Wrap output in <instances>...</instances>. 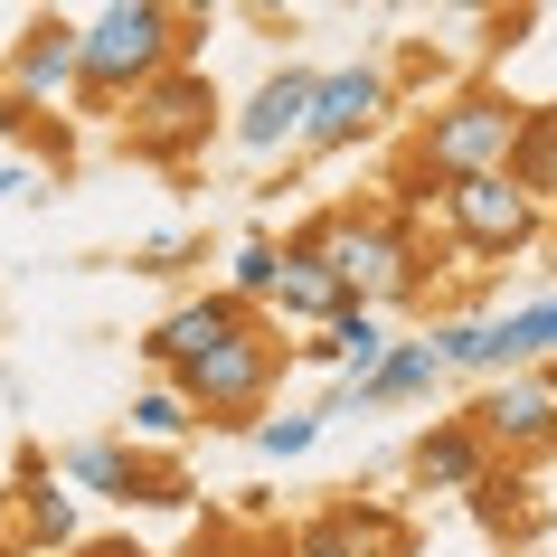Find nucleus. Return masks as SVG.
I'll list each match as a JSON object with an SVG mask.
<instances>
[{
    "label": "nucleus",
    "instance_id": "1",
    "mask_svg": "<svg viewBox=\"0 0 557 557\" xmlns=\"http://www.w3.org/2000/svg\"><path fill=\"white\" fill-rule=\"evenodd\" d=\"M199 66V20L171 0H104L76 20V104H133L151 76Z\"/></svg>",
    "mask_w": 557,
    "mask_h": 557
},
{
    "label": "nucleus",
    "instance_id": "2",
    "mask_svg": "<svg viewBox=\"0 0 557 557\" xmlns=\"http://www.w3.org/2000/svg\"><path fill=\"white\" fill-rule=\"evenodd\" d=\"M302 246L341 274V294L359 302V312H407L416 294H425V227H416L407 208H341V218H312L302 227Z\"/></svg>",
    "mask_w": 557,
    "mask_h": 557
},
{
    "label": "nucleus",
    "instance_id": "3",
    "mask_svg": "<svg viewBox=\"0 0 557 557\" xmlns=\"http://www.w3.org/2000/svg\"><path fill=\"white\" fill-rule=\"evenodd\" d=\"M284 369H294V341L264 322H236L218 350H199L189 369H171V387H180V407L199 416V425H227V435H246L264 407H274V387H284Z\"/></svg>",
    "mask_w": 557,
    "mask_h": 557
},
{
    "label": "nucleus",
    "instance_id": "4",
    "mask_svg": "<svg viewBox=\"0 0 557 557\" xmlns=\"http://www.w3.org/2000/svg\"><path fill=\"white\" fill-rule=\"evenodd\" d=\"M529 104H510L500 86H463L444 95L435 114L416 123V151H407V180L416 189H444V180H482L510 161V133H520Z\"/></svg>",
    "mask_w": 557,
    "mask_h": 557
},
{
    "label": "nucleus",
    "instance_id": "5",
    "mask_svg": "<svg viewBox=\"0 0 557 557\" xmlns=\"http://www.w3.org/2000/svg\"><path fill=\"white\" fill-rule=\"evenodd\" d=\"M444 359V379H520V369H557V294H529L510 312H454L425 331Z\"/></svg>",
    "mask_w": 557,
    "mask_h": 557
},
{
    "label": "nucleus",
    "instance_id": "6",
    "mask_svg": "<svg viewBox=\"0 0 557 557\" xmlns=\"http://www.w3.org/2000/svg\"><path fill=\"white\" fill-rule=\"evenodd\" d=\"M425 208H435V227L454 236L463 256H492V264H500V256H520L529 236H539V218H548V208H529L500 171H482V180H444V189H425Z\"/></svg>",
    "mask_w": 557,
    "mask_h": 557
},
{
    "label": "nucleus",
    "instance_id": "7",
    "mask_svg": "<svg viewBox=\"0 0 557 557\" xmlns=\"http://www.w3.org/2000/svg\"><path fill=\"white\" fill-rule=\"evenodd\" d=\"M463 425L482 435V454H492V463H539V454H557V379H548V369L482 379V397H472Z\"/></svg>",
    "mask_w": 557,
    "mask_h": 557
},
{
    "label": "nucleus",
    "instance_id": "8",
    "mask_svg": "<svg viewBox=\"0 0 557 557\" xmlns=\"http://www.w3.org/2000/svg\"><path fill=\"white\" fill-rule=\"evenodd\" d=\"M208 133H218V86H208L199 66L151 76V86L133 95V114H123V143L143 151V161H189Z\"/></svg>",
    "mask_w": 557,
    "mask_h": 557
},
{
    "label": "nucleus",
    "instance_id": "9",
    "mask_svg": "<svg viewBox=\"0 0 557 557\" xmlns=\"http://www.w3.org/2000/svg\"><path fill=\"white\" fill-rule=\"evenodd\" d=\"M387 104H397V86H387L379 58L322 66V76H312V114H302V151H350V143H369V133L387 123Z\"/></svg>",
    "mask_w": 557,
    "mask_h": 557
},
{
    "label": "nucleus",
    "instance_id": "10",
    "mask_svg": "<svg viewBox=\"0 0 557 557\" xmlns=\"http://www.w3.org/2000/svg\"><path fill=\"white\" fill-rule=\"evenodd\" d=\"M0 86L20 95L29 114H58V104H76V20H66V10H38V20H20L10 58H0Z\"/></svg>",
    "mask_w": 557,
    "mask_h": 557
},
{
    "label": "nucleus",
    "instance_id": "11",
    "mask_svg": "<svg viewBox=\"0 0 557 557\" xmlns=\"http://www.w3.org/2000/svg\"><path fill=\"white\" fill-rule=\"evenodd\" d=\"M312 76L322 66H302V58H284L274 76H264L246 104H236V123H227V143L246 151V161H274V151H302V114H312Z\"/></svg>",
    "mask_w": 557,
    "mask_h": 557
},
{
    "label": "nucleus",
    "instance_id": "12",
    "mask_svg": "<svg viewBox=\"0 0 557 557\" xmlns=\"http://www.w3.org/2000/svg\"><path fill=\"white\" fill-rule=\"evenodd\" d=\"M435 387H444V359H435V341H425V331H397L379 369H369L359 387H331V397H322L312 416L331 425V416H350V407H416V397H435Z\"/></svg>",
    "mask_w": 557,
    "mask_h": 557
},
{
    "label": "nucleus",
    "instance_id": "13",
    "mask_svg": "<svg viewBox=\"0 0 557 557\" xmlns=\"http://www.w3.org/2000/svg\"><path fill=\"white\" fill-rule=\"evenodd\" d=\"M58 482L66 492H95V500H180L161 472H151V454H133L123 435H76L58 454Z\"/></svg>",
    "mask_w": 557,
    "mask_h": 557
},
{
    "label": "nucleus",
    "instance_id": "14",
    "mask_svg": "<svg viewBox=\"0 0 557 557\" xmlns=\"http://www.w3.org/2000/svg\"><path fill=\"white\" fill-rule=\"evenodd\" d=\"M482 472H492V454H482V435H472L463 416H435V425L407 444V482H416L425 500H472Z\"/></svg>",
    "mask_w": 557,
    "mask_h": 557
},
{
    "label": "nucleus",
    "instance_id": "15",
    "mask_svg": "<svg viewBox=\"0 0 557 557\" xmlns=\"http://www.w3.org/2000/svg\"><path fill=\"white\" fill-rule=\"evenodd\" d=\"M236 322H256V312H246V302H227V294H189L180 312H161V322L143 331V359L161 369V379H171V369H189L199 350H218Z\"/></svg>",
    "mask_w": 557,
    "mask_h": 557
},
{
    "label": "nucleus",
    "instance_id": "16",
    "mask_svg": "<svg viewBox=\"0 0 557 557\" xmlns=\"http://www.w3.org/2000/svg\"><path fill=\"white\" fill-rule=\"evenodd\" d=\"M284 557H407V529L369 500H341V510H312Z\"/></svg>",
    "mask_w": 557,
    "mask_h": 557
},
{
    "label": "nucleus",
    "instance_id": "17",
    "mask_svg": "<svg viewBox=\"0 0 557 557\" xmlns=\"http://www.w3.org/2000/svg\"><path fill=\"white\" fill-rule=\"evenodd\" d=\"M341 302H350V294H341V274H331V264H322V256H312V246L294 236V246H284V264H274L264 322H274V331H322L331 312H341Z\"/></svg>",
    "mask_w": 557,
    "mask_h": 557
},
{
    "label": "nucleus",
    "instance_id": "18",
    "mask_svg": "<svg viewBox=\"0 0 557 557\" xmlns=\"http://www.w3.org/2000/svg\"><path fill=\"white\" fill-rule=\"evenodd\" d=\"M500 180L520 189L529 208H548L557 199V104H529L520 133H510V161H500Z\"/></svg>",
    "mask_w": 557,
    "mask_h": 557
},
{
    "label": "nucleus",
    "instance_id": "19",
    "mask_svg": "<svg viewBox=\"0 0 557 557\" xmlns=\"http://www.w3.org/2000/svg\"><path fill=\"white\" fill-rule=\"evenodd\" d=\"M189 435H199V416L180 407L171 379L133 387V416H123V444H133V454H171V444H189Z\"/></svg>",
    "mask_w": 557,
    "mask_h": 557
},
{
    "label": "nucleus",
    "instance_id": "20",
    "mask_svg": "<svg viewBox=\"0 0 557 557\" xmlns=\"http://www.w3.org/2000/svg\"><path fill=\"white\" fill-rule=\"evenodd\" d=\"M20 500H29V539L38 548H66V539H76V492H66L48 463L20 472Z\"/></svg>",
    "mask_w": 557,
    "mask_h": 557
},
{
    "label": "nucleus",
    "instance_id": "21",
    "mask_svg": "<svg viewBox=\"0 0 557 557\" xmlns=\"http://www.w3.org/2000/svg\"><path fill=\"white\" fill-rule=\"evenodd\" d=\"M274 264H284V246H274V236H246V246L227 256V284H218V294L246 302V312H264V294H274Z\"/></svg>",
    "mask_w": 557,
    "mask_h": 557
},
{
    "label": "nucleus",
    "instance_id": "22",
    "mask_svg": "<svg viewBox=\"0 0 557 557\" xmlns=\"http://www.w3.org/2000/svg\"><path fill=\"white\" fill-rule=\"evenodd\" d=\"M246 435H256V454H264V463H302V454L322 444V416H312V407H284V416H256Z\"/></svg>",
    "mask_w": 557,
    "mask_h": 557
},
{
    "label": "nucleus",
    "instance_id": "23",
    "mask_svg": "<svg viewBox=\"0 0 557 557\" xmlns=\"http://www.w3.org/2000/svg\"><path fill=\"white\" fill-rule=\"evenodd\" d=\"M472 510H482V520H492V529H510V520H520V472H482V482H472Z\"/></svg>",
    "mask_w": 557,
    "mask_h": 557
},
{
    "label": "nucleus",
    "instance_id": "24",
    "mask_svg": "<svg viewBox=\"0 0 557 557\" xmlns=\"http://www.w3.org/2000/svg\"><path fill=\"white\" fill-rule=\"evenodd\" d=\"M133 264H143V274H180V264H189V236H180V227L143 236V256H133Z\"/></svg>",
    "mask_w": 557,
    "mask_h": 557
},
{
    "label": "nucleus",
    "instance_id": "25",
    "mask_svg": "<svg viewBox=\"0 0 557 557\" xmlns=\"http://www.w3.org/2000/svg\"><path fill=\"white\" fill-rule=\"evenodd\" d=\"M0 199H48V189H38V161H20V151H0Z\"/></svg>",
    "mask_w": 557,
    "mask_h": 557
},
{
    "label": "nucleus",
    "instance_id": "26",
    "mask_svg": "<svg viewBox=\"0 0 557 557\" xmlns=\"http://www.w3.org/2000/svg\"><path fill=\"white\" fill-rule=\"evenodd\" d=\"M20 133H29V104H20V95L0 86V143H20Z\"/></svg>",
    "mask_w": 557,
    "mask_h": 557
},
{
    "label": "nucleus",
    "instance_id": "27",
    "mask_svg": "<svg viewBox=\"0 0 557 557\" xmlns=\"http://www.w3.org/2000/svg\"><path fill=\"white\" fill-rule=\"evenodd\" d=\"M548 104H557V95H548Z\"/></svg>",
    "mask_w": 557,
    "mask_h": 557
},
{
    "label": "nucleus",
    "instance_id": "28",
    "mask_svg": "<svg viewBox=\"0 0 557 557\" xmlns=\"http://www.w3.org/2000/svg\"><path fill=\"white\" fill-rule=\"evenodd\" d=\"M548 379H557V369H548Z\"/></svg>",
    "mask_w": 557,
    "mask_h": 557
}]
</instances>
